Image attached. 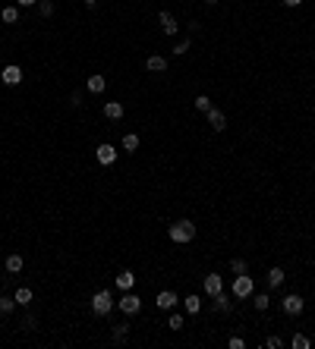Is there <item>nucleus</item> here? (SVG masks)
I'll return each mask as SVG.
<instances>
[{
	"label": "nucleus",
	"instance_id": "1",
	"mask_svg": "<svg viewBox=\"0 0 315 349\" xmlns=\"http://www.w3.org/2000/svg\"><path fill=\"white\" fill-rule=\"evenodd\" d=\"M167 236H170L177 245H186V243H192V236H196V224H192V220H177V224L167 230Z\"/></svg>",
	"mask_w": 315,
	"mask_h": 349
},
{
	"label": "nucleus",
	"instance_id": "2",
	"mask_svg": "<svg viewBox=\"0 0 315 349\" xmlns=\"http://www.w3.org/2000/svg\"><path fill=\"white\" fill-rule=\"evenodd\" d=\"M111 308H113V299H111V293H107V290H101V293L92 296V314L104 318V314H111Z\"/></svg>",
	"mask_w": 315,
	"mask_h": 349
},
{
	"label": "nucleus",
	"instance_id": "3",
	"mask_svg": "<svg viewBox=\"0 0 315 349\" xmlns=\"http://www.w3.org/2000/svg\"><path fill=\"white\" fill-rule=\"evenodd\" d=\"M252 290H256L252 277H246V274H237V277H233V296L237 299H249Z\"/></svg>",
	"mask_w": 315,
	"mask_h": 349
},
{
	"label": "nucleus",
	"instance_id": "4",
	"mask_svg": "<svg viewBox=\"0 0 315 349\" xmlns=\"http://www.w3.org/2000/svg\"><path fill=\"white\" fill-rule=\"evenodd\" d=\"M139 308H142V299H139L132 290H126V296L120 299V312L123 314H139Z\"/></svg>",
	"mask_w": 315,
	"mask_h": 349
},
{
	"label": "nucleus",
	"instance_id": "5",
	"mask_svg": "<svg viewBox=\"0 0 315 349\" xmlns=\"http://www.w3.org/2000/svg\"><path fill=\"white\" fill-rule=\"evenodd\" d=\"M303 308H306L303 296H296V293L284 296V314H303Z\"/></svg>",
	"mask_w": 315,
	"mask_h": 349
},
{
	"label": "nucleus",
	"instance_id": "6",
	"mask_svg": "<svg viewBox=\"0 0 315 349\" xmlns=\"http://www.w3.org/2000/svg\"><path fill=\"white\" fill-rule=\"evenodd\" d=\"M95 157H98V164L111 167L113 160H117V148H113V145H98V148H95Z\"/></svg>",
	"mask_w": 315,
	"mask_h": 349
},
{
	"label": "nucleus",
	"instance_id": "7",
	"mask_svg": "<svg viewBox=\"0 0 315 349\" xmlns=\"http://www.w3.org/2000/svg\"><path fill=\"white\" fill-rule=\"evenodd\" d=\"M158 22H161V29H164V35H177L180 32V22L173 19V13H158Z\"/></svg>",
	"mask_w": 315,
	"mask_h": 349
},
{
	"label": "nucleus",
	"instance_id": "8",
	"mask_svg": "<svg viewBox=\"0 0 315 349\" xmlns=\"http://www.w3.org/2000/svg\"><path fill=\"white\" fill-rule=\"evenodd\" d=\"M0 79H3V85H19L22 82V70H19V66H3V70H0Z\"/></svg>",
	"mask_w": 315,
	"mask_h": 349
},
{
	"label": "nucleus",
	"instance_id": "9",
	"mask_svg": "<svg viewBox=\"0 0 315 349\" xmlns=\"http://www.w3.org/2000/svg\"><path fill=\"white\" fill-rule=\"evenodd\" d=\"M202 286H205V296H211V299H214V296H218L221 290H224V280H221L218 274H208V277H205V283H202Z\"/></svg>",
	"mask_w": 315,
	"mask_h": 349
},
{
	"label": "nucleus",
	"instance_id": "10",
	"mask_svg": "<svg viewBox=\"0 0 315 349\" xmlns=\"http://www.w3.org/2000/svg\"><path fill=\"white\" fill-rule=\"evenodd\" d=\"M205 117H208V126H211L214 132H224V129H227V117H224L221 110H214V107H211V110L205 113Z\"/></svg>",
	"mask_w": 315,
	"mask_h": 349
},
{
	"label": "nucleus",
	"instance_id": "11",
	"mask_svg": "<svg viewBox=\"0 0 315 349\" xmlns=\"http://www.w3.org/2000/svg\"><path fill=\"white\" fill-rule=\"evenodd\" d=\"M177 293H173V290H164V293H158V308H161V312H170V308L173 305H177Z\"/></svg>",
	"mask_w": 315,
	"mask_h": 349
},
{
	"label": "nucleus",
	"instance_id": "12",
	"mask_svg": "<svg viewBox=\"0 0 315 349\" xmlns=\"http://www.w3.org/2000/svg\"><path fill=\"white\" fill-rule=\"evenodd\" d=\"M145 70H148V72H164L167 70V60L161 57V53H151V57L145 60Z\"/></svg>",
	"mask_w": 315,
	"mask_h": 349
},
{
	"label": "nucleus",
	"instance_id": "13",
	"mask_svg": "<svg viewBox=\"0 0 315 349\" xmlns=\"http://www.w3.org/2000/svg\"><path fill=\"white\" fill-rule=\"evenodd\" d=\"M117 286H120V290H132V286H136V274H132V271H120L117 274Z\"/></svg>",
	"mask_w": 315,
	"mask_h": 349
},
{
	"label": "nucleus",
	"instance_id": "14",
	"mask_svg": "<svg viewBox=\"0 0 315 349\" xmlns=\"http://www.w3.org/2000/svg\"><path fill=\"white\" fill-rule=\"evenodd\" d=\"M104 117L107 120H120L123 117V104H120V101H107L104 104Z\"/></svg>",
	"mask_w": 315,
	"mask_h": 349
},
{
	"label": "nucleus",
	"instance_id": "15",
	"mask_svg": "<svg viewBox=\"0 0 315 349\" xmlns=\"http://www.w3.org/2000/svg\"><path fill=\"white\" fill-rule=\"evenodd\" d=\"M214 308H218L221 314H227V312H230V308H233V302H230V296H227L224 290H221L218 296H214Z\"/></svg>",
	"mask_w": 315,
	"mask_h": 349
},
{
	"label": "nucleus",
	"instance_id": "16",
	"mask_svg": "<svg viewBox=\"0 0 315 349\" xmlns=\"http://www.w3.org/2000/svg\"><path fill=\"white\" fill-rule=\"evenodd\" d=\"M104 88H107V79L104 76H89V91H92V95H101Z\"/></svg>",
	"mask_w": 315,
	"mask_h": 349
},
{
	"label": "nucleus",
	"instance_id": "17",
	"mask_svg": "<svg viewBox=\"0 0 315 349\" xmlns=\"http://www.w3.org/2000/svg\"><path fill=\"white\" fill-rule=\"evenodd\" d=\"M13 299H16V305L29 308V305H32V290H29V286H19V290H16V296H13Z\"/></svg>",
	"mask_w": 315,
	"mask_h": 349
},
{
	"label": "nucleus",
	"instance_id": "18",
	"mask_svg": "<svg viewBox=\"0 0 315 349\" xmlns=\"http://www.w3.org/2000/svg\"><path fill=\"white\" fill-rule=\"evenodd\" d=\"M22 264H25L22 255H6V271H10V274H19V271H22Z\"/></svg>",
	"mask_w": 315,
	"mask_h": 349
},
{
	"label": "nucleus",
	"instance_id": "19",
	"mask_svg": "<svg viewBox=\"0 0 315 349\" xmlns=\"http://www.w3.org/2000/svg\"><path fill=\"white\" fill-rule=\"evenodd\" d=\"M183 308L189 314H199V312H202V299H199V296H186L183 299Z\"/></svg>",
	"mask_w": 315,
	"mask_h": 349
},
{
	"label": "nucleus",
	"instance_id": "20",
	"mask_svg": "<svg viewBox=\"0 0 315 349\" xmlns=\"http://www.w3.org/2000/svg\"><path fill=\"white\" fill-rule=\"evenodd\" d=\"M280 283H284V271H280V267H271V271H268V286L278 290Z\"/></svg>",
	"mask_w": 315,
	"mask_h": 349
},
{
	"label": "nucleus",
	"instance_id": "21",
	"mask_svg": "<svg viewBox=\"0 0 315 349\" xmlns=\"http://www.w3.org/2000/svg\"><path fill=\"white\" fill-rule=\"evenodd\" d=\"M0 19H3V22H19V10L16 6H3V10H0Z\"/></svg>",
	"mask_w": 315,
	"mask_h": 349
},
{
	"label": "nucleus",
	"instance_id": "22",
	"mask_svg": "<svg viewBox=\"0 0 315 349\" xmlns=\"http://www.w3.org/2000/svg\"><path fill=\"white\" fill-rule=\"evenodd\" d=\"M126 333H130V324H117V327H113V343L123 346L126 343Z\"/></svg>",
	"mask_w": 315,
	"mask_h": 349
},
{
	"label": "nucleus",
	"instance_id": "23",
	"mask_svg": "<svg viewBox=\"0 0 315 349\" xmlns=\"http://www.w3.org/2000/svg\"><path fill=\"white\" fill-rule=\"evenodd\" d=\"M290 346H293V349H309V346H312V340L306 337V333H296V337L290 340Z\"/></svg>",
	"mask_w": 315,
	"mask_h": 349
},
{
	"label": "nucleus",
	"instance_id": "24",
	"mask_svg": "<svg viewBox=\"0 0 315 349\" xmlns=\"http://www.w3.org/2000/svg\"><path fill=\"white\" fill-rule=\"evenodd\" d=\"M123 148L126 151H136L139 148V136H136V132H126V136H123Z\"/></svg>",
	"mask_w": 315,
	"mask_h": 349
},
{
	"label": "nucleus",
	"instance_id": "25",
	"mask_svg": "<svg viewBox=\"0 0 315 349\" xmlns=\"http://www.w3.org/2000/svg\"><path fill=\"white\" fill-rule=\"evenodd\" d=\"M13 308H16V299L0 296V314H13Z\"/></svg>",
	"mask_w": 315,
	"mask_h": 349
},
{
	"label": "nucleus",
	"instance_id": "26",
	"mask_svg": "<svg viewBox=\"0 0 315 349\" xmlns=\"http://www.w3.org/2000/svg\"><path fill=\"white\" fill-rule=\"evenodd\" d=\"M196 110H199V113H208V110H211L208 95H199V98H196Z\"/></svg>",
	"mask_w": 315,
	"mask_h": 349
},
{
	"label": "nucleus",
	"instance_id": "27",
	"mask_svg": "<svg viewBox=\"0 0 315 349\" xmlns=\"http://www.w3.org/2000/svg\"><path fill=\"white\" fill-rule=\"evenodd\" d=\"M38 13H41L44 19L54 16V3H51V0H38Z\"/></svg>",
	"mask_w": 315,
	"mask_h": 349
},
{
	"label": "nucleus",
	"instance_id": "28",
	"mask_svg": "<svg viewBox=\"0 0 315 349\" xmlns=\"http://www.w3.org/2000/svg\"><path fill=\"white\" fill-rule=\"evenodd\" d=\"M246 267H249V264H246V258H233L230 261V271L233 274H246Z\"/></svg>",
	"mask_w": 315,
	"mask_h": 349
},
{
	"label": "nucleus",
	"instance_id": "29",
	"mask_svg": "<svg viewBox=\"0 0 315 349\" xmlns=\"http://www.w3.org/2000/svg\"><path fill=\"white\" fill-rule=\"evenodd\" d=\"M189 48H192V41H189V38H183V41H180L177 48H173V53H177V57H183V53L189 51Z\"/></svg>",
	"mask_w": 315,
	"mask_h": 349
},
{
	"label": "nucleus",
	"instance_id": "30",
	"mask_svg": "<svg viewBox=\"0 0 315 349\" xmlns=\"http://www.w3.org/2000/svg\"><path fill=\"white\" fill-rule=\"evenodd\" d=\"M268 305H271V296H265V293H262V296H256V308H259V312H265Z\"/></svg>",
	"mask_w": 315,
	"mask_h": 349
},
{
	"label": "nucleus",
	"instance_id": "31",
	"mask_svg": "<svg viewBox=\"0 0 315 349\" xmlns=\"http://www.w3.org/2000/svg\"><path fill=\"white\" fill-rule=\"evenodd\" d=\"M170 331H183V314H170Z\"/></svg>",
	"mask_w": 315,
	"mask_h": 349
},
{
	"label": "nucleus",
	"instance_id": "32",
	"mask_svg": "<svg viewBox=\"0 0 315 349\" xmlns=\"http://www.w3.org/2000/svg\"><path fill=\"white\" fill-rule=\"evenodd\" d=\"M278 346H284V340H280V337H268L265 340V349H278Z\"/></svg>",
	"mask_w": 315,
	"mask_h": 349
},
{
	"label": "nucleus",
	"instance_id": "33",
	"mask_svg": "<svg viewBox=\"0 0 315 349\" xmlns=\"http://www.w3.org/2000/svg\"><path fill=\"white\" fill-rule=\"evenodd\" d=\"M230 349H246V340H240V337H230V343H227Z\"/></svg>",
	"mask_w": 315,
	"mask_h": 349
},
{
	"label": "nucleus",
	"instance_id": "34",
	"mask_svg": "<svg viewBox=\"0 0 315 349\" xmlns=\"http://www.w3.org/2000/svg\"><path fill=\"white\" fill-rule=\"evenodd\" d=\"M38 0H16V6H35Z\"/></svg>",
	"mask_w": 315,
	"mask_h": 349
},
{
	"label": "nucleus",
	"instance_id": "35",
	"mask_svg": "<svg viewBox=\"0 0 315 349\" xmlns=\"http://www.w3.org/2000/svg\"><path fill=\"white\" fill-rule=\"evenodd\" d=\"M303 0H284V6H299Z\"/></svg>",
	"mask_w": 315,
	"mask_h": 349
},
{
	"label": "nucleus",
	"instance_id": "36",
	"mask_svg": "<svg viewBox=\"0 0 315 349\" xmlns=\"http://www.w3.org/2000/svg\"><path fill=\"white\" fill-rule=\"evenodd\" d=\"M85 6H89V10H95V6H98V0H85Z\"/></svg>",
	"mask_w": 315,
	"mask_h": 349
},
{
	"label": "nucleus",
	"instance_id": "37",
	"mask_svg": "<svg viewBox=\"0 0 315 349\" xmlns=\"http://www.w3.org/2000/svg\"><path fill=\"white\" fill-rule=\"evenodd\" d=\"M208 3H211V6H214V3H218V0H208Z\"/></svg>",
	"mask_w": 315,
	"mask_h": 349
},
{
	"label": "nucleus",
	"instance_id": "38",
	"mask_svg": "<svg viewBox=\"0 0 315 349\" xmlns=\"http://www.w3.org/2000/svg\"><path fill=\"white\" fill-rule=\"evenodd\" d=\"M0 70H3V66H0Z\"/></svg>",
	"mask_w": 315,
	"mask_h": 349
}]
</instances>
